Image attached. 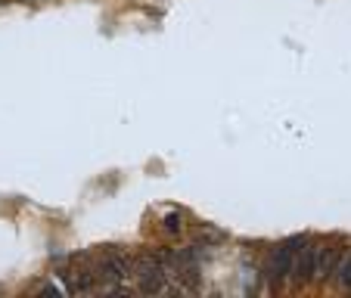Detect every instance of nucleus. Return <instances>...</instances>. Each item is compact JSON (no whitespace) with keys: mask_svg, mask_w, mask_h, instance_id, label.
I'll use <instances>...</instances> for the list:
<instances>
[{"mask_svg":"<svg viewBox=\"0 0 351 298\" xmlns=\"http://www.w3.org/2000/svg\"><path fill=\"white\" fill-rule=\"evenodd\" d=\"M134 280H137V292L143 295H159L168 289V264L162 261L159 252H143L134 261Z\"/></svg>","mask_w":351,"mask_h":298,"instance_id":"obj_1","label":"nucleus"},{"mask_svg":"<svg viewBox=\"0 0 351 298\" xmlns=\"http://www.w3.org/2000/svg\"><path fill=\"white\" fill-rule=\"evenodd\" d=\"M93 271H97V280H103V289L106 292H115V286H121L128 277H134L131 258L125 252H119V249H109V252L99 255Z\"/></svg>","mask_w":351,"mask_h":298,"instance_id":"obj_2","label":"nucleus"},{"mask_svg":"<svg viewBox=\"0 0 351 298\" xmlns=\"http://www.w3.org/2000/svg\"><path fill=\"white\" fill-rule=\"evenodd\" d=\"M295 243H280L271 249V255H267V280H271L274 289H280V286H286L292 280V261H295Z\"/></svg>","mask_w":351,"mask_h":298,"instance_id":"obj_3","label":"nucleus"},{"mask_svg":"<svg viewBox=\"0 0 351 298\" xmlns=\"http://www.w3.org/2000/svg\"><path fill=\"white\" fill-rule=\"evenodd\" d=\"M314 271H317V245L308 239H298L295 261H292V286L302 289V286L314 283Z\"/></svg>","mask_w":351,"mask_h":298,"instance_id":"obj_4","label":"nucleus"},{"mask_svg":"<svg viewBox=\"0 0 351 298\" xmlns=\"http://www.w3.org/2000/svg\"><path fill=\"white\" fill-rule=\"evenodd\" d=\"M345 252H348V249H339L332 239L320 243L317 245V271H314V280H317V283H330L332 273H339V264H342Z\"/></svg>","mask_w":351,"mask_h":298,"instance_id":"obj_5","label":"nucleus"},{"mask_svg":"<svg viewBox=\"0 0 351 298\" xmlns=\"http://www.w3.org/2000/svg\"><path fill=\"white\" fill-rule=\"evenodd\" d=\"M336 280H339V286H342L345 292H351V252H345L342 264H339V273H336Z\"/></svg>","mask_w":351,"mask_h":298,"instance_id":"obj_6","label":"nucleus"},{"mask_svg":"<svg viewBox=\"0 0 351 298\" xmlns=\"http://www.w3.org/2000/svg\"><path fill=\"white\" fill-rule=\"evenodd\" d=\"M165 230L168 233H178L180 230V214H168V218H165Z\"/></svg>","mask_w":351,"mask_h":298,"instance_id":"obj_7","label":"nucleus"}]
</instances>
